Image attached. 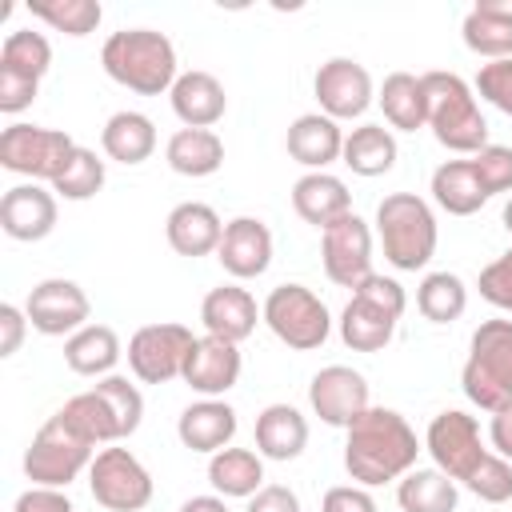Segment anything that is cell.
<instances>
[{
    "mask_svg": "<svg viewBox=\"0 0 512 512\" xmlns=\"http://www.w3.org/2000/svg\"><path fill=\"white\" fill-rule=\"evenodd\" d=\"M344 440V468L356 484L376 488L388 480H400L416 468L420 456V440L416 428L396 412V408H368L364 416H356Z\"/></svg>",
    "mask_w": 512,
    "mask_h": 512,
    "instance_id": "1",
    "label": "cell"
},
{
    "mask_svg": "<svg viewBox=\"0 0 512 512\" xmlns=\"http://www.w3.org/2000/svg\"><path fill=\"white\" fill-rule=\"evenodd\" d=\"M100 64H104L108 80H116L120 88H128L136 96L172 92V84L180 76L176 44L156 28H120V32H112L100 48Z\"/></svg>",
    "mask_w": 512,
    "mask_h": 512,
    "instance_id": "2",
    "label": "cell"
},
{
    "mask_svg": "<svg viewBox=\"0 0 512 512\" xmlns=\"http://www.w3.org/2000/svg\"><path fill=\"white\" fill-rule=\"evenodd\" d=\"M376 240L396 272H420L436 256V212L416 192H388L376 204Z\"/></svg>",
    "mask_w": 512,
    "mask_h": 512,
    "instance_id": "3",
    "label": "cell"
},
{
    "mask_svg": "<svg viewBox=\"0 0 512 512\" xmlns=\"http://www.w3.org/2000/svg\"><path fill=\"white\" fill-rule=\"evenodd\" d=\"M424 96H428V128L432 136L460 156H476L488 148V120L480 112V100L472 84L456 72H424Z\"/></svg>",
    "mask_w": 512,
    "mask_h": 512,
    "instance_id": "4",
    "label": "cell"
},
{
    "mask_svg": "<svg viewBox=\"0 0 512 512\" xmlns=\"http://www.w3.org/2000/svg\"><path fill=\"white\" fill-rule=\"evenodd\" d=\"M404 308H408L404 288L392 276L372 272L364 284L352 288V296H348V304H344V312L336 320L340 340L352 352H380V348L392 344Z\"/></svg>",
    "mask_w": 512,
    "mask_h": 512,
    "instance_id": "5",
    "label": "cell"
},
{
    "mask_svg": "<svg viewBox=\"0 0 512 512\" xmlns=\"http://www.w3.org/2000/svg\"><path fill=\"white\" fill-rule=\"evenodd\" d=\"M460 388L488 416L512 404V320H484L472 332Z\"/></svg>",
    "mask_w": 512,
    "mask_h": 512,
    "instance_id": "6",
    "label": "cell"
},
{
    "mask_svg": "<svg viewBox=\"0 0 512 512\" xmlns=\"http://www.w3.org/2000/svg\"><path fill=\"white\" fill-rule=\"evenodd\" d=\"M96 460V444L64 416V412H52L28 452H24V476L36 484V488H68L80 472H88Z\"/></svg>",
    "mask_w": 512,
    "mask_h": 512,
    "instance_id": "7",
    "label": "cell"
},
{
    "mask_svg": "<svg viewBox=\"0 0 512 512\" xmlns=\"http://www.w3.org/2000/svg\"><path fill=\"white\" fill-rule=\"evenodd\" d=\"M260 312H264L268 332L280 344H288L292 352H312V348H320L332 336L328 304L312 288H304V284H276L264 296Z\"/></svg>",
    "mask_w": 512,
    "mask_h": 512,
    "instance_id": "8",
    "label": "cell"
},
{
    "mask_svg": "<svg viewBox=\"0 0 512 512\" xmlns=\"http://www.w3.org/2000/svg\"><path fill=\"white\" fill-rule=\"evenodd\" d=\"M80 144L68 136V132H60V128H44V124H24V120H16V124H8L4 132H0V164L8 168V172H16V176H24V180H56L64 168H68V160H72V152H76Z\"/></svg>",
    "mask_w": 512,
    "mask_h": 512,
    "instance_id": "9",
    "label": "cell"
},
{
    "mask_svg": "<svg viewBox=\"0 0 512 512\" xmlns=\"http://www.w3.org/2000/svg\"><path fill=\"white\" fill-rule=\"evenodd\" d=\"M88 488L92 500L108 512H140L152 504V472L140 464V456L132 448L120 444H104L88 468Z\"/></svg>",
    "mask_w": 512,
    "mask_h": 512,
    "instance_id": "10",
    "label": "cell"
},
{
    "mask_svg": "<svg viewBox=\"0 0 512 512\" xmlns=\"http://www.w3.org/2000/svg\"><path fill=\"white\" fill-rule=\"evenodd\" d=\"M192 344H196V336H192L188 324L160 320V324L136 328L124 356H128V368H132V376L140 384H168V380L184 376Z\"/></svg>",
    "mask_w": 512,
    "mask_h": 512,
    "instance_id": "11",
    "label": "cell"
},
{
    "mask_svg": "<svg viewBox=\"0 0 512 512\" xmlns=\"http://www.w3.org/2000/svg\"><path fill=\"white\" fill-rule=\"evenodd\" d=\"M424 452L432 456V468H440L444 476L464 484L492 448H484L476 416H468L460 408H444V412L432 416V424L424 432Z\"/></svg>",
    "mask_w": 512,
    "mask_h": 512,
    "instance_id": "12",
    "label": "cell"
},
{
    "mask_svg": "<svg viewBox=\"0 0 512 512\" xmlns=\"http://www.w3.org/2000/svg\"><path fill=\"white\" fill-rule=\"evenodd\" d=\"M320 264L336 288H356L372 276V228L356 212L332 220L320 232Z\"/></svg>",
    "mask_w": 512,
    "mask_h": 512,
    "instance_id": "13",
    "label": "cell"
},
{
    "mask_svg": "<svg viewBox=\"0 0 512 512\" xmlns=\"http://www.w3.org/2000/svg\"><path fill=\"white\" fill-rule=\"evenodd\" d=\"M24 312H28V324L40 336H72L84 324H92L88 320L92 316L88 292L76 280H64V276H48V280L32 284V292L24 300Z\"/></svg>",
    "mask_w": 512,
    "mask_h": 512,
    "instance_id": "14",
    "label": "cell"
},
{
    "mask_svg": "<svg viewBox=\"0 0 512 512\" xmlns=\"http://www.w3.org/2000/svg\"><path fill=\"white\" fill-rule=\"evenodd\" d=\"M312 92L320 100V112L332 116L336 124L340 120H356L368 112V104L376 100V88H372V76L360 60L352 56H332L316 68L312 76Z\"/></svg>",
    "mask_w": 512,
    "mask_h": 512,
    "instance_id": "15",
    "label": "cell"
},
{
    "mask_svg": "<svg viewBox=\"0 0 512 512\" xmlns=\"http://www.w3.org/2000/svg\"><path fill=\"white\" fill-rule=\"evenodd\" d=\"M308 404L312 412L328 424V428H348L356 416H364L372 408L368 396V380L364 372L348 368V364H328L312 376L308 384Z\"/></svg>",
    "mask_w": 512,
    "mask_h": 512,
    "instance_id": "16",
    "label": "cell"
},
{
    "mask_svg": "<svg viewBox=\"0 0 512 512\" xmlns=\"http://www.w3.org/2000/svg\"><path fill=\"white\" fill-rule=\"evenodd\" d=\"M0 228H4V236L20 240V244H36V240L52 236V228H56V192L36 184V180L12 184L0 196Z\"/></svg>",
    "mask_w": 512,
    "mask_h": 512,
    "instance_id": "17",
    "label": "cell"
},
{
    "mask_svg": "<svg viewBox=\"0 0 512 512\" xmlns=\"http://www.w3.org/2000/svg\"><path fill=\"white\" fill-rule=\"evenodd\" d=\"M220 268L232 280H256L272 264V228L260 216H236L224 224L220 248H216Z\"/></svg>",
    "mask_w": 512,
    "mask_h": 512,
    "instance_id": "18",
    "label": "cell"
},
{
    "mask_svg": "<svg viewBox=\"0 0 512 512\" xmlns=\"http://www.w3.org/2000/svg\"><path fill=\"white\" fill-rule=\"evenodd\" d=\"M240 368H244V356H240V344L232 340H220V336H196L192 352H188V364H184V384L208 400L224 396L228 388H236L240 380Z\"/></svg>",
    "mask_w": 512,
    "mask_h": 512,
    "instance_id": "19",
    "label": "cell"
},
{
    "mask_svg": "<svg viewBox=\"0 0 512 512\" xmlns=\"http://www.w3.org/2000/svg\"><path fill=\"white\" fill-rule=\"evenodd\" d=\"M260 320H264V312H260L256 296L248 288H240V284H220L200 300V324H204L208 336L240 344V340H248L256 332Z\"/></svg>",
    "mask_w": 512,
    "mask_h": 512,
    "instance_id": "20",
    "label": "cell"
},
{
    "mask_svg": "<svg viewBox=\"0 0 512 512\" xmlns=\"http://www.w3.org/2000/svg\"><path fill=\"white\" fill-rule=\"evenodd\" d=\"M240 420H236V408L228 400H208L200 396L196 404H188L180 416H176V436L188 452H204V456H216L220 448L232 444Z\"/></svg>",
    "mask_w": 512,
    "mask_h": 512,
    "instance_id": "21",
    "label": "cell"
},
{
    "mask_svg": "<svg viewBox=\"0 0 512 512\" xmlns=\"http://www.w3.org/2000/svg\"><path fill=\"white\" fill-rule=\"evenodd\" d=\"M168 104H172V112H176V120L184 128H212L228 112L224 84L212 72H204V68L180 72L176 84H172V92H168Z\"/></svg>",
    "mask_w": 512,
    "mask_h": 512,
    "instance_id": "22",
    "label": "cell"
},
{
    "mask_svg": "<svg viewBox=\"0 0 512 512\" xmlns=\"http://www.w3.org/2000/svg\"><path fill=\"white\" fill-rule=\"evenodd\" d=\"M284 148L308 172H328V164H336L344 152V128L324 112H304L288 124Z\"/></svg>",
    "mask_w": 512,
    "mask_h": 512,
    "instance_id": "23",
    "label": "cell"
},
{
    "mask_svg": "<svg viewBox=\"0 0 512 512\" xmlns=\"http://www.w3.org/2000/svg\"><path fill=\"white\" fill-rule=\"evenodd\" d=\"M164 236H168V248H172L176 256L196 260V256H208V252L220 248L224 220H220V212H216L212 204H204V200H184V204H176V208L168 212Z\"/></svg>",
    "mask_w": 512,
    "mask_h": 512,
    "instance_id": "24",
    "label": "cell"
},
{
    "mask_svg": "<svg viewBox=\"0 0 512 512\" xmlns=\"http://www.w3.org/2000/svg\"><path fill=\"white\" fill-rule=\"evenodd\" d=\"M292 208H296V216L304 224H312V228L324 232L332 220H340V216L352 212V192L332 172H304L292 184Z\"/></svg>",
    "mask_w": 512,
    "mask_h": 512,
    "instance_id": "25",
    "label": "cell"
},
{
    "mask_svg": "<svg viewBox=\"0 0 512 512\" xmlns=\"http://www.w3.org/2000/svg\"><path fill=\"white\" fill-rule=\"evenodd\" d=\"M464 48L484 60H508L512 56V4L504 0H480L468 8L460 24Z\"/></svg>",
    "mask_w": 512,
    "mask_h": 512,
    "instance_id": "26",
    "label": "cell"
},
{
    "mask_svg": "<svg viewBox=\"0 0 512 512\" xmlns=\"http://www.w3.org/2000/svg\"><path fill=\"white\" fill-rule=\"evenodd\" d=\"M100 148L108 160L116 164H144L152 152H156V124L152 116L136 112V108H124V112H112L100 128Z\"/></svg>",
    "mask_w": 512,
    "mask_h": 512,
    "instance_id": "27",
    "label": "cell"
},
{
    "mask_svg": "<svg viewBox=\"0 0 512 512\" xmlns=\"http://www.w3.org/2000/svg\"><path fill=\"white\" fill-rule=\"evenodd\" d=\"M308 448V420L292 404H268L256 416V452L264 460H296Z\"/></svg>",
    "mask_w": 512,
    "mask_h": 512,
    "instance_id": "28",
    "label": "cell"
},
{
    "mask_svg": "<svg viewBox=\"0 0 512 512\" xmlns=\"http://www.w3.org/2000/svg\"><path fill=\"white\" fill-rule=\"evenodd\" d=\"M208 484L224 500H252L264 488V456L228 444L216 456H208Z\"/></svg>",
    "mask_w": 512,
    "mask_h": 512,
    "instance_id": "29",
    "label": "cell"
},
{
    "mask_svg": "<svg viewBox=\"0 0 512 512\" xmlns=\"http://www.w3.org/2000/svg\"><path fill=\"white\" fill-rule=\"evenodd\" d=\"M124 348H120V336L116 328L108 324H84L80 332H72L64 340V364L76 372V376H112V368L120 364Z\"/></svg>",
    "mask_w": 512,
    "mask_h": 512,
    "instance_id": "30",
    "label": "cell"
},
{
    "mask_svg": "<svg viewBox=\"0 0 512 512\" xmlns=\"http://www.w3.org/2000/svg\"><path fill=\"white\" fill-rule=\"evenodd\" d=\"M396 156H400L396 136H392V128H384V124H360V128L344 132V152H340V160L348 164L352 176H364V180L384 176V172L396 168Z\"/></svg>",
    "mask_w": 512,
    "mask_h": 512,
    "instance_id": "31",
    "label": "cell"
},
{
    "mask_svg": "<svg viewBox=\"0 0 512 512\" xmlns=\"http://www.w3.org/2000/svg\"><path fill=\"white\" fill-rule=\"evenodd\" d=\"M164 160L176 176H212L224 164V140L212 128H180L164 144Z\"/></svg>",
    "mask_w": 512,
    "mask_h": 512,
    "instance_id": "32",
    "label": "cell"
},
{
    "mask_svg": "<svg viewBox=\"0 0 512 512\" xmlns=\"http://www.w3.org/2000/svg\"><path fill=\"white\" fill-rule=\"evenodd\" d=\"M376 104L384 108L388 128L396 132H416L428 128V96H424V80L412 72H388L380 84Z\"/></svg>",
    "mask_w": 512,
    "mask_h": 512,
    "instance_id": "33",
    "label": "cell"
},
{
    "mask_svg": "<svg viewBox=\"0 0 512 512\" xmlns=\"http://www.w3.org/2000/svg\"><path fill=\"white\" fill-rule=\"evenodd\" d=\"M432 200L448 216H472L488 204V192L480 188V176H476L472 160H444L432 172Z\"/></svg>",
    "mask_w": 512,
    "mask_h": 512,
    "instance_id": "34",
    "label": "cell"
},
{
    "mask_svg": "<svg viewBox=\"0 0 512 512\" xmlns=\"http://www.w3.org/2000/svg\"><path fill=\"white\" fill-rule=\"evenodd\" d=\"M396 504L400 512H456L460 484L440 468H412L396 484Z\"/></svg>",
    "mask_w": 512,
    "mask_h": 512,
    "instance_id": "35",
    "label": "cell"
},
{
    "mask_svg": "<svg viewBox=\"0 0 512 512\" xmlns=\"http://www.w3.org/2000/svg\"><path fill=\"white\" fill-rule=\"evenodd\" d=\"M416 308L428 324H452L468 308V288L456 272H428L416 284Z\"/></svg>",
    "mask_w": 512,
    "mask_h": 512,
    "instance_id": "36",
    "label": "cell"
},
{
    "mask_svg": "<svg viewBox=\"0 0 512 512\" xmlns=\"http://www.w3.org/2000/svg\"><path fill=\"white\" fill-rule=\"evenodd\" d=\"M0 68L4 72H16L24 80H44L48 68H52V44L44 32H32V28H12L0 44Z\"/></svg>",
    "mask_w": 512,
    "mask_h": 512,
    "instance_id": "37",
    "label": "cell"
},
{
    "mask_svg": "<svg viewBox=\"0 0 512 512\" xmlns=\"http://www.w3.org/2000/svg\"><path fill=\"white\" fill-rule=\"evenodd\" d=\"M28 12L36 20H44L52 32H64V36H88L100 28L104 20V8L100 0H28Z\"/></svg>",
    "mask_w": 512,
    "mask_h": 512,
    "instance_id": "38",
    "label": "cell"
},
{
    "mask_svg": "<svg viewBox=\"0 0 512 512\" xmlns=\"http://www.w3.org/2000/svg\"><path fill=\"white\" fill-rule=\"evenodd\" d=\"M104 176H108V168H104V160L92 152V148H76L72 152V160H68V168L52 180V192L56 196H64V200H92L100 188H104Z\"/></svg>",
    "mask_w": 512,
    "mask_h": 512,
    "instance_id": "39",
    "label": "cell"
},
{
    "mask_svg": "<svg viewBox=\"0 0 512 512\" xmlns=\"http://www.w3.org/2000/svg\"><path fill=\"white\" fill-rule=\"evenodd\" d=\"M92 388L104 396V404H108V412L116 420L120 440H128L140 428V420H144V396H140V388L128 376H116V372L112 376H100Z\"/></svg>",
    "mask_w": 512,
    "mask_h": 512,
    "instance_id": "40",
    "label": "cell"
},
{
    "mask_svg": "<svg viewBox=\"0 0 512 512\" xmlns=\"http://www.w3.org/2000/svg\"><path fill=\"white\" fill-rule=\"evenodd\" d=\"M92 444H120V432H116V420H112V412H108V404H104V396L96 392V388H88V392H80V396H72V400H64V408H60Z\"/></svg>",
    "mask_w": 512,
    "mask_h": 512,
    "instance_id": "41",
    "label": "cell"
},
{
    "mask_svg": "<svg viewBox=\"0 0 512 512\" xmlns=\"http://www.w3.org/2000/svg\"><path fill=\"white\" fill-rule=\"evenodd\" d=\"M464 488H468L476 500H484V504H504V500H512V460L488 452V456L476 464V472L464 480Z\"/></svg>",
    "mask_w": 512,
    "mask_h": 512,
    "instance_id": "42",
    "label": "cell"
},
{
    "mask_svg": "<svg viewBox=\"0 0 512 512\" xmlns=\"http://www.w3.org/2000/svg\"><path fill=\"white\" fill-rule=\"evenodd\" d=\"M468 160H472V168H476L480 188L488 192V200L512 192V148L508 144H488V148H480Z\"/></svg>",
    "mask_w": 512,
    "mask_h": 512,
    "instance_id": "43",
    "label": "cell"
},
{
    "mask_svg": "<svg viewBox=\"0 0 512 512\" xmlns=\"http://www.w3.org/2000/svg\"><path fill=\"white\" fill-rule=\"evenodd\" d=\"M472 92L480 100H488L496 112L512 116V56L508 60H488L480 64L476 80H472Z\"/></svg>",
    "mask_w": 512,
    "mask_h": 512,
    "instance_id": "44",
    "label": "cell"
},
{
    "mask_svg": "<svg viewBox=\"0 0 512 512\" xmlns=\"http://www.w3.org/2000/svg\"><path fill=\"white\" fill-rule=\"evenodd\" d=\"M476 288H480V296H484L492 308L512 312V248H508V252H500L492 264H484V268H480Z\"/></svg>",
    "mask_w": 512,
    "mask_h": 512,
    "instance_id": "45",
    "label": "cell"
},
{
    "mask_svg": "<svg viewBox=\"0 0 512 512\" xmlns=\"http://www.w3.org/2000/svg\"><path fill=\"white\" fill-rule=\"evenodd\" d=\"M320 512H380L364 484H336L324 492Z\"/></svg>",
    "mask_w": 512,
    "mask_h": 512,
    "instance_id": "46",
    "label": "cell"
},
{
    "mask_svg": "<svg viewBox=\"0 0 512 512\" xmlns=\"http://www.w3.org/2000/svg\"><path fill=\"white\" fill-rule=\"evenodd\" d=\"M12 512H76V508H72V500H68L64 488H36L32 484L28 492L16 496Z\"/></svg>",
    "mask_w": 512,
    "mask_h": 512,
    "instance_id": "47",
    "label": "cell"
},
{
    "mask_svg": "<svg viewBox=\"0 0 512 512\" xmlns=\"http://www.w3.org/2000/svg\"><path fill=\"white\" fill-rule=\"evenodd\" d=\"M28 312L16 308V304H0V356H16L20 344H24V332H28Z\"/></svg>",
    "mask_w": 512,
    "mask_h": 512,
    "instance_id": "48",
    "label": "cell"
},
{
    "mask_svg": "<svg viewBox=\"0 0 512 512\" xmlns=\"http://www.w3.org/2000/svg\"><path fill=\"white\" fill-rule=\"evenodd\" d=\"M244 512H300V496L288 484H264Z\"/></svg>",
    "mask_w": 512,
    "mask_h": 512,
    "instance_id": "49",
    "label": "cell"
},
{
    "mask_svg": "<svg viewBox=\"0 0 512 512\" xmlns=\"http://www.w3.org/2000/svg\"><path fill=\"white\" fill-rule=\"evenodd\" d=\"M488 440H492V452H496V456L512 460V404H504L500 412H492Z\"/></svg>",
    "mask_w": 512,
    "mask_h": 512,
    "instance_id": "50",
    "label": "cell"
},
{
    "mask_svg": "<svg viewBox=\"0 0 512 512\" xmlns=\"http://www.w3.org/2000/svg\"><path fill=\"white\" fill-rule=\"evenodd\" d=\"M180 512H228V504H224V496L208 492V496H188L180 504Z\"/></svg>",
    "mask_w": 512,
    "mask_h": 512,
    "instance_id": "51",
    "label": "cell"
},
{
    "mask_svg": "<svg viewBox=\"0 0 512 512\" xmlns=\"http://www.w3.org/2000/svg\"><path fill=\"white\" fill-rule=\"evenodd\" d=\"M500 220H504V228H508V232H512V196H508V200H504V212H500Z\"/></svg>",
    "mask_w": 512,
    "mask_h": 512,
    "instance_id": "52",
    "label": "cell"
}]
</instances>
